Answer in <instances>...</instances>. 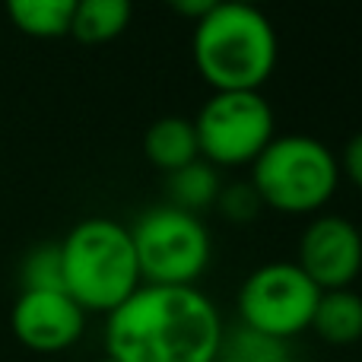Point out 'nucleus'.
Wrapping results in <instances>:
<instances>
[{
    "label": "nucleus",
    "instance_id": "6",
    "mask_svg": "<svg viewBox=\"0 0 362 362\" xmlns=\"http://www.w3.org/2000/svg\"><path fill=\"white\" fill-rule=\"evenodd\" d=\"M200 156L216 169L251 165L276 137L274 108L261 89H219L194 118Z\"/></svg>",
    "mask_w": 362,
    "mask_h": 362
},
{
    "label": "nucleus",
    "instance_id": "9",
    "mask_svg": "<svg viewBox=\"0 0 362 362\" xmlns=\"http://www.w3.org/2000/svg\"><path fill=\"white\" fill-rule=\"evenodd\" d=\"M13 337L32 353L70 350L86 331V312L64 289H23L10 312Z\"/></svg>",
    "mask_w": 362,
    "mask_h": 362
},
{
    "label": "nucleus",
    "instance_id": "16",
    "mask_svg": "<svg viewBox=\"0 0 362 362\" xmlns=\"http://www.w3.org/2000/svg\"><path fill=\"white\" fill-rule=\"evenodd\" d=\"M23 289H64V264H61V242H45L25 255L23 261ZM67 293V289H64Z\"/></svg>",
    "mask_w": 362,
    "mask_h": 362
},
{
    "label": "nucleus",
    "instance_id": "11",
    "mask_svg": "<svg viewBox=\"0 0 362 362\" xmlns=\"http://www.w3.org/2000/svg\"><path fill=\"white\" fill-rule=\"evenodd\" d=\"M144 156L150 159V165H156L165 175L181 169V165L194 163L200 156L194 121L181 118V115L156 118L144 134Z\"/></svg>",
    "mask_w": 362,
    "mask_h": 362
},
{
    "label": "nucleus",
    "instance_id": "15",
    "mask_svg": "<svg viewBox=\"0 0 362 362\" xmlns=\"http://www.w3.org/2000/svg\"><path fill=\"white\" fill-rule=\"evenodd\" d=\"M216 362H293V350L289 340L238 321L235 327H223Z\"/></svg>",
    "mask_w": 362,
    "mask_h": 362
},
{
    "label": "nucleus",
    "instance_id": "21",
    "mask_svg": "<svg viewBox=\"0 0 362 362\" xmlns=\"http://www.w3.org/2000/svg\"><path fill=\"white\" fill-rule=\"evenodd\" d=\"M99 362H118V359H112V356H105V359H99Z\"/></svg>",
    "mask_w": 362,
    "mask_h": 362
},
{
    "label": "nucleus",
    "instance_id": "2",
    "mask_svg": "<svg viewBox=\"0 0 362 362\" xmlns=\"http://www.w3.org/2000/svg\"><path fill=\"white\" fill-rule=\"evenodd\" d=\"M191 57L213 93L261 89L276 70L280 42L261 6L223 0L213 13L197 19Z\"/></svg>",
    "mask_w": 362,
    "mask_h": 362
},
{
    "label": "nucleus",
    "instance_id": "19",
    "mask_svg": "<svg viewBox=\"0 0 362 362\" xmlns=\"http://www.w3.org/2000/svg\"><path fill=\"white\" fill-rule=\"evenodd\" d=\"M165 4H169L172 13H178V16L194 19V23H197V19H204L206 13L216 10L223 0H165Z\"/></svg>",
    "mask_w": 362,
    "mask_h": 362
},
{
    "label": "nucleus",
    "instance_id": "17",
    "mask_svg": "<svg viewBox=\"0 0 362 362\" xmlns=\"http://www.w3.org/2000/svg\"><path fill=\"white\" fill-rule=\"evenodd\" d=\"M219 210V216L229 219V223H255L257 216H261L264 210V200L261 194H257V187L248 181H229V185L219 187L216 194V204H213Z\"/></svg>",
    "mask_w": 362,
    "mask_h": 362
},
{
    "label": "nucleus",
    "instance_id": "3",
    "mask_svg": "<svg viewBox=\"0 0 362 362\" xmlns=\"http://www.w3.org/2000/svg\"><path fill=\"white\" fill-rule=\"evenodd\" d=\"M64 289L83 312L108 315L140 286L131 229L115 219L93 216L76 223L61 242Z\"/></svg>",
    "mask_w": 362,
    "mask_h": 362
},
{
    "label": "nucleus",
    "instance_id": "12",
    "mask_svg": "<svg viewBox=\"0 0 362 362\" xmlns=\"http://www.w3.org/2000/svg\"><path fill=\"white\" fill-rule=\"evenodd\" d=\"M134 19V0H76L70 32L83 45H105L124 35Z\"/></svg>",
    "mask_w": 362,
    "mask_h": 362
},
{
    "label": "nucleus",
    "instance_id": "10",
    "mask_svg": "<svg viewBox=\"0 0 362 362\" xmlns=\"http://www.w3.org/2000/svg\"><path fill=\"white\" fill-rule=\"evenodd\" d=\"M308 331H315L331 346L359 344L362 340V296L353 286L321 289Z\"/></svg>",
    "mask_w": 362,
    "mask_h": 362
},
{
    "label": "nucleus",
    "instance_id": "14",
    "mask_svg": "<svg viewBox=\"0 0 362 362\" xmlns=\"http://www.w3.org/2000/svg\"><path fill=\"white\" fill-rule=\"evenodd\" d=\"M6 16L29 38H61L70 32L76 0H4Z\"/></svg>",
    "mask_w": 362,
    "mask_h": 362
},
{
    "label": "nucleus",
    "instance_id": "18",
    "mask_svg": "<svg viewBox=\"0 0 362 362\" xmlns=\"http://www.w3.org/2000/svg\"><path fill=\"white\" fill-rule=\"evenodd\" d=\"M337 163H340V172L350 178V185L362 191V131L353 134V137L346 140L344 156H340Z\"/></svg>",
    "mask_w": 362,
    "mask_h": 362
},
{
    "label": "nucleus",
    "instance_id": "8",
    "mask_svg": "<svg viewBox=\"0 0 362 362\" xmlns=\"http://www.w3.org/2000/svg\"><path fill=\"white\" fill-rule=\"evenodd\" d=\"M296 264L318 289L353 286L362 274V232L346 216L321 213L302 232Z\"/></svg>",
    "mask_w": 362,
    "mask_h": 362
},
{
    "label": "nucleus",
    "instance_id": "5",
    "mask_svg": "<svg viewBox=\"0 0 362 362\" xmlns=\"http://www.w3.org/2000/svg\"><path fill=\"white\" fill-rule=\"evenodd\" d=\"M131 229L140 280L156 286H194L210 267L213 242L204 219L172 204H156Z\"/></svg>",
    "mask_w": 362,
    "mask_h": 362
},
{
    "label": "nucleus",
    "instance_id": "13",
    "mask_svg": "<svg viewBox=\"0 0 362 362\" xmlns=\"http://www.w3.org/2000/svg\"><path fill=\"white\" fill-rule=\"evenodd\" d=\"M219 187H223L219 169L213 163H206L204 156H197L194 163L165 175V204L200 216L204 210H210L216 204Z\"/></svg>",
    "mask_w": 362,
    "mask_h": 362
},
{
    "label": "nucleus",
    "instance_id": "1",
    "mask_svg": "<svg viewBox=\"0 0 362 362\" xmlns=\"http://www.w3.org/2000/svg\"><path fill=\"white\" fill-rule=\"evenodd\" d=\"M223 318L197 286L140 283L105 318V353L118 362H216Z\"/></svg>",
    "mask_w": 362,
    "mask_h": 362
},
{
    "label": "nucleus",
    "instance_id": "4",
    "mask_svg": "<svg viewBox=\"0 0 362 362\" xmlns=\"http://www.w3.org/2000/svg\"><path fill=\"white\" fill-rule=\"evenodd\" d=\"M251 185L264 206L286 216L318 213L340 185V163L308 134L274 137L251 163Z\"/></svg>",
    "mask_w": 362,
    "mask_h": 362
},
{
    "label": "nucleus",
    "instance_id": "20",
    "mask_svg": "<svg viewBox=\"0 0 362 362\" xmlns=\"http://www.w3.org/2000/svg\"><path fill=\"white\" fill-rule=\"evenodd\" d=\"M232 4H251V6H261L264 0H232Z\"/></svg>",
    "mask_w": 362,
    "mask_h": 362
},
{
    "label": "nucleus",
    "instance_id": "7",
    "mask_svg": "<svg viewBox=\"0 0 362 362\" xmlns=\"http://www.w3.org/2000/svg\"><path fill=\"white\" fill-rule=\"evenodd\" d=\"M318 296L321 289L302 274L299 264L270 261L245 276L238 289V318L264 334L293 340L308 331Z\"/></svg>",
    "mask_w": 362,
    "mask_h": 362
}]
</instances>
